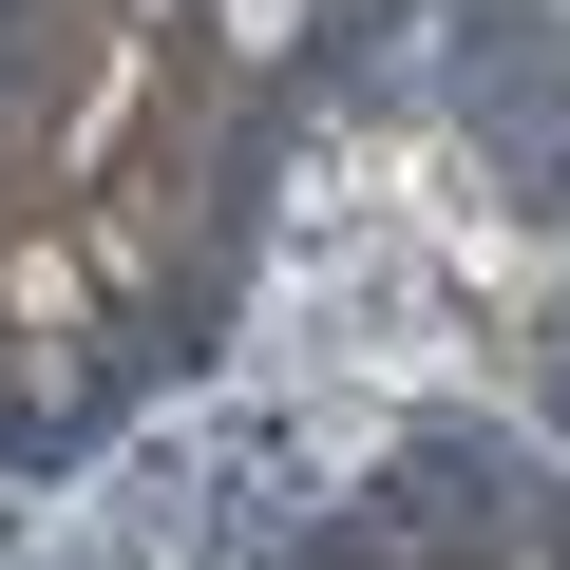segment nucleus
<instances>
[{
    "instance_id": "obj_2",
    "label": "nucleus",
    "mask_w": 570,
    "mask_h": 570,
    "mask_svg": "<svg viewBox=\"0 0 570 570\" xmlns=\"http://www.w3.org/2000/svg\"><path fill=\"white\" fill-rule=\"evenodd\" d=\"M305 20H324V0H209V39H228V77H285V58H305Z\"/></svg>"
},
{
    "instance_id": "obj_3",
    "label": "nucleus",
    "mask_w": 570,
    "mask_h": 570,
    "mask_svg": "<svg viewBox=\"0 0 570 570\" xmlns=\"http://www.w3.org/2000/svg\"><path fill=\"white\" fill-rule=\"evenodd\" d=\"M0 456H20V381H0Z\"/></svg>"
},
{
    "instance_id": "obj_1",
    "label": "nucleus",
    "mask_w": 570,
    "mask_h": 570,
    "mask_svg": "<svg viewBox=\"0 0 570 570\" xmlns=\"http://www.w3.org/2000/svg\"><path fill=\"white\" fill-rule=\"evenodd\" d=\"M134 362H153V343H134V305H115V285H96L77 209H0V381H20V456L96 438Z\"/></svg>"
}]
</instances>
